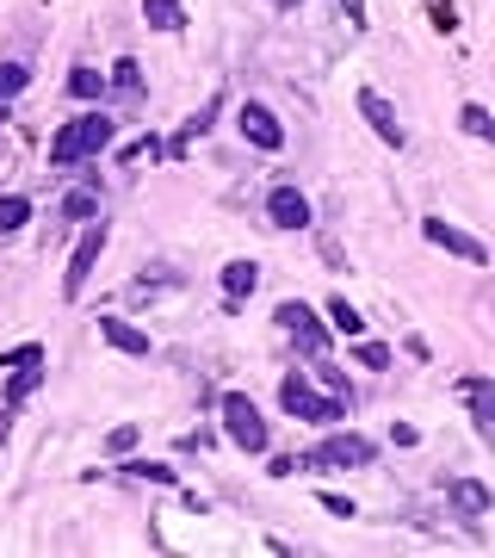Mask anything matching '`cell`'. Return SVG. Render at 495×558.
<instances>
[{
    "instance_id": "obj_1",
    "label": "cell",
    "mask_w": 495,
    "mask_h": 558,
    "mask_svg": "<svg viewBox=\"0 0 495 558\" xmlns=\"http://www.w3.org/2000/svg\"><path fill=\"white\" fill-rule=\"evenodd\" d=\"M112 143V119L106 112H87V119H69L50 137V168H75V161H87V156H99Z\"/></svg>"
},
{
    "instance_id": "obj_2",
    "label": "cell",
    "mask_w": 495,
    "mask_h": 558,
    "mask_svg": "<svg viewBox=\"0 0 495 558\" xmlns=\"http://www.w3.org/2000/svg\"><path fill=\"white\" fill-rule=\"evenodd\" d=\"M279 403H285V416H297V422H341V416H347L341 398H317V385L304 379V373H285Z\"/></svg>"
},
{
    "instance_id": "obj_3",
    "label": "cell",
    "mask_w": 495,
    "mask_h": 558,
    "mask_svg": "<svg viewBox=\"0 0 495 558\" xmlns=\"http://www.w3.org/2000/svg\"><path fill=\"white\" fill-rule=\"evenodd\" d=\"M372 440L366 435H329L317 453H304L297 465H317V472H354V465H372Z\"/></svg>"
},
{
    "instance_id": "obj_4",
    "label": "cell",
    "mask_w": 495,
    "mask_h": 558,
    "mask_svg": "<svg viewBox=\"0 0 495 558\" xmlns=\"http://www.w3.org/2000/svg\"><path fill=\"white\" fill-rule=\"evenodd\" d=\"M223 435L236 440L242 453H260L267 447V416L255 410V398H242V391L223 398Z\"/></svg>"
},
{
    "instance_id": "obj_5",
    "label": "cell",
    "mask_w": 495,
    "mask_h": 558,
    "mask_svg": "<svg viewBox=\"0 0 495 558\" xmlns=\"http://www.w3.org/2000/svg\"><path fill=\"white\" fill-rule=\"evenodd\" d=\"M99 255H106V223H87L75 242V255H69V274H62V299H81V286L94 279Z\"/></svg>"
},
{
    "instance_id": "obj_6",
    "label": "cell",
    "mask_w": 495,
    "mask_h": 558,
    "mask_svg": "<svg viewBox=\"0 0 495 558\" xmlns=\"http://www.w3.org/2000/svg\"><path fill=\"white\" fill-rule=\"evenodd\" d=\"M421 236L434 242V248H446V255L471 260V267H483V260H490V248H483L471 230H458V223H446V218H428V223H421Z\"/></svg>"
},
{
    "instance_id": "obj_7",
    "label": "cell",
    "mask_w": 495,
    "mask_h": 558,
    "mask_svg": "<svg viewBox=\"0 0 495 558\" xmlns=\"http://www.w3.org/2000/svg\"><path fill=\"white\" fill-rule=\"evenodd\" d=\"M273 317H279V329H285V336H297L304 348H310V354H322V348H329V336H322L317 311H310L304 299H285V304L273 311Z\"/></svg>"
},
{
    "instance_id": "obj_8",
    "label": "cell",
    "mask_w": 495,
    "mask_h": 558,
    "mask_svg": "<svg viewBox=\"0 0 495 558\" xmlns=\"http://www.w3.org/2000/svg\"><path fill=\"white\" fill-rule=\"evenodd\" d=\"M236 124H242V137L255 143V149H279V143H285L279 119H273V112H267L260 100H248V106H242V112H236Z\"/></svg>"
},
{
    "instance_id": "obj_9",
    "label": "cell",
    "mask_w": 495,
    "mask_h": 558,
    "mask_svg": "<svg viewBox=\"0 0 495 558\" xmlns=\"http://www.w3.org/2000/svg\"><path fill=\"white\" fill-rule=\"evenodd\" d=\"M359 112H366V124L378 131V143H391V149H403V124H396V106L384 100V94H359Z\"/></svg>"
},
{
    "instance_id": "obj_10",
    "label": "cell",
    "mask_w": 495,
    "mask_h": 558,
    "mask_svg": "<svg viewBox=\"0 0 495 558\" xmlns=\"http://www.w3.org/2000/svg\"><path fill=\"white\" fill-rule=\"evenodd\" d=\"M99 341L119 348V354H131V360H149V336H143L137 323H124V317H99Z\"/></svg>"
},
{
    "instance_id": "obj_11",
    "label": "cell",
    "mask_w": 495,
    "mask_h": 558,
    "mask_svg": "<svg viewBox=\"0 0 495 558\" xmlns=\"http://www.w3.org/2000/svg\"><path fill=\"white\" fill-rule=\"evenodd\" d=\"M267 211H273L279 230H304L310 223V199L297 193V186H273V199H267Z\"/></svg>"
},
{
    "instance_id": "obj_12",
    "label": "cell",
    "mask_w": 495,
    "mask_h": 558,
    "mask_svg": "<svg viewBox=\"0 0 495 558\" xmlns=\"http://www.w3.org/2000/svg\"><path fill=\"white\" fill-rule=\"evenodd\" d=\"M458 391H465V403L477 410V428H483V435H495V385L490 379H465Z\"/></svg>"
},
{
    "instance_id": "obj_13",
    "label": "cell",
    "mask_w": 495,
    "mask_h": 558,
    "mask_svg": "<svg viewBox=\"0 0 495 558\" xmlns=\"http://www.w3.org/2000/svg\"><path fill=\"white\" fill-rule=\"evenodd\" d=\"M255 286H260V267H255V260H230V267H223V292H230V311H236V304L248 299Z\"/></svg>"
},
{
    "instance_id": "obj_14",
    "label": "cell",
    "mask_w": 495,
    "mask_h": 558,
    "mask_svg": "<svg viewBox=\"0 0 495 558\" xmlns=\"http://www.w3.org/2000/svg\"><path fill=\"white\" fill-rule=\"evenodd\" d=\"M446 497H453L465 515H490V490H483L477 478H453V484H446Z\"/></svg>"
},
{
    "instance_id": "obj_15",
    "label": "cell",
    "mask_w": 495,
    "mask_h": 558,
    "mask_svg": "<svg viewBox=\"0 0 495 558\" xmlns=\"http://www.w3.org/2000/svg\"><path fill=\"white\" fill-rule=\"evenodd\" d=\"M143 13H149L156 32H180V25H186V7H180V0H143Z\"/></svg>"
},
{
    "instance_id": "obj_16",
    "label": "cell",
    "mask_w": 495,
    "mask_h": 558,
    "mask_svg": "<svg viewBox=\"0 0 495 558\" xmlns=\"http://www.w3.org/2000/svg\"><path fill=\"white\" fill-rule=\"evenodd\" d=\"M44 379V360H32V366H13V385H7V403H25L32 391H38Z\"/></svg>"
},
{
    "instance_id": "obj_17",
    "label": "cell",
    "mask_w": 495,
    "mask_h": 558,
    "mask_svg": "<svg viewBox=\"0 0 495 558\" xmlns=\"http://www.w3.org/2000/svg\"><path fill=\"white\" fill-rule=\"evenodd\" d=\"M329 323H335L341 336H366V317H359L347 299H329Z\"/></svg>"
},
{
    "instance_id": "obj_18",
    "label": "cell",
    "mask_w": 495,
    "mask_h": 558,
    "mask_svg": "<svg viewBox=\"0 0 495 558\" xmlns=\"http://www.w3.org/2000/svg\"><path fill=\"white\" fill-rule=\"evenodd\" d=\"M25 218H32V199H0V236H13V230H25Z\"/></svg>"
},
{
    "instance_id": "obj_19",
    "label": "cell",
    "mask_w": 495,
    "mask_h": 558,
    "mask_svg": "<svg viewBox=\"0 0 495 558\" xmlns=\"http://www.w3.org/2000/svg\"><path fill=\"white\" fill-rule=\"evenodd\" d=\"M69 94H75V100H99V94H106V75H99V69H75V75H69Z\"/></svg>"
},
{
    "instance_id": "obj_20",
    "label": "cell",
    "mask_w": 495,
    "mask_h": 558,
    "mask_svg": "<svg viewBox=\"0 0 495 558\" xmlns=\"http://www.w3.org/2000/svg\"><path fill=\"white\" fill-rule=\"evenodd\" d=\"M458 124H465V131H471V137L495 143V119H490V112H483V106H465V112H458Z\"/></svg>"
},
{
    "instance_id": "obj_21",
    "label": "cell",
    "mask_w": 495,
    "mask_h": 558,
    "mask_svg": "<svg viewBox=\"0 0 495 558\" xmlns=\"http://www.w3.org/2000/svg\"><path fill=\"white\" fill-rule=\"evenodd\" d=\"M94 211H99L94 193H69V199H62V218H69V223H87Z\"/></svg>"
},
{
    "instance_id": "obj_22",
    "label": "cell",
    "mask_w": 495,
    "mask_h": 558,
    "mask_svg": "<svg viewBox=\"0 0 495 558\" xmlns=\"http://www.w3.org/2000/svg\"><path fill=\"white\" fill-rule=\"evenodd\" d=\"M25 81H32V69H20V62H0V100H13Z\"/></svg>"
},
{
    "instance_id": "obj_23",
    "label": "cell",
    "mask_w": 495,
    "mask_h": 558,
    "mask_svg": "<svg viewBox=\"0 0 495 558\" xmlns=\"http://www.w3.org/2000/svg\"><path fill=\"white\" fill-rule=\"evenodd\" d=\"M354 354H359V366H372V373H384V366H391V348H384V341H359Z\"/></svg>"
},
{
    "instance_id": "obj_24",
    "label": "cell",
    "mask_w": 495,
    "mask_h": 558,
    "mask_svg": "<svg viewBox=\"0 0 495 558\" xmlns=\"http://www.w3.org/2000/svg\"><path fill=\"white\" fill-rule=\"evenodd\" d=\"M32 360H44L38 341H25V348H13V354H0V373H13V366H32Z\"/></svg>"
},
{
    "instance_id": "obj_25",
    "label": "cell",
    "mask_w": 495,
    "mask_h": 558,
    "mask_svg": "<svg viewBox=\"0 0 495 558\" xmlns=\"http://www.w3.org/2000/svg\"><path fill=\"white\" fill-rule=\"evenodd\" d=\"M131 478H156V484H174V465H149V459H137V465H124Z\"/></svg>"
},
{
    "instance_id": "obj_26",
    "label": "cell",
    "mask_w": 495,
    "mask_h": 558,
    "mask_svg": "<svg viewBox=\"0 0 495 558\" xmlns=\"http://www.w3.org/2000/svg\"><path fill=\"white\" fill-rule=\"evenodd\" d=\"M131 447H137V428H131V422H119V428L106 435V453H131Z\"/></svg>"
},
{
    "instance_id": "obj_27",
    "label": "cell",
    "mask_w": 495,
    "mask_h": 558,
    "mask_svg": "<svg viewBox=\"0 0 495 558\" xmlns=\"http://www.w3.org/2000/svg\"><path fill=\"white\" fill-rule=\"evenodd\" d=\"M434 25H440V32H453V25H458V13H453V0H434Z\"/></svg>"
},
{
    "instance_id": "obj_28",
    "label": "cell",
    "mask_w": 495,
    "mask_h": 558,
    "mask_svg": "<svg viewBox=\"0 0 495 558\" xmlns=\"http://www.w3.org/2000/svg\"><path fill=\"white\" fill-rule=\"evenodd\" d=\"M119 87H124V94H137V87H143V75H137V62H119Z\"/></svg>"
},
{
    "instance_id": "obj_29",
    "label": "cell",
    "mask_w": 495,
    "mask_h": 558,
    "mask_svg": "<svg viewBox=\"0 0 495 558\" xmlns=\"http://www.w3.org/2000/svg\"><path fill=\"white\" fill-rule=\"evenodd\" d=\"M322 509H329V515H354V502L335 497V490H322Z\"/></svg>"
},
{
    "instance_id": "obj_30",
    "label": "cell",
    "mask_w": 495,
    "mask_h": 558,
    "mask_svg": "<svg viewBox=\"0 0 495 558\" xmlns=\"http://www.w3.org/2000/svg\"><path fill=\"white\" fill-rule=\"evenodd\" d=\"M341 7H347V20L354 25H366V0H341Z\"/></svg>"
}]
</instances>
